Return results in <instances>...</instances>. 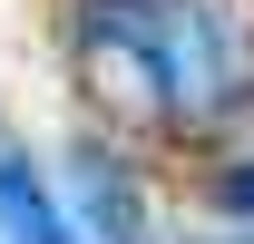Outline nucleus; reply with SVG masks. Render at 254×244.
I'll return each instance as SVG.
<instances>
[{
	"label": "nucleus",
	"mask_w": 254,
	"mask_h": 244,
	"mask_svg": "<svg viewBox=\"0 0 254 244\" xmlns=\"http://www.w3.org/2000/svg\"><path fill=\"white\" fill-rule=\"evenodd\" d=\"M78 68L127 118L195 127L245 98L254 20H245V0H88L78 10Z\"/></svg>",
	"instance_id": "f257e3e1"
},
{
	"label": "nucleus",
	"mask_w": 254,
	"mask_h": 244,
	"mask_svg": "<svg viewBox=\"0 0 254 244\" xmlns=\"http://www.w3.org/2000/svg\"><path fill=\"white\" fill-rule=\"evenodd\" d=\"M0 244H88L59 205H49V185L30 176V156L10 147V137H0Z\"/></svg>",
	"instance_id": "f03ea898"
},
{
	"label": "nucleus",
	"mask_w": 254,
	"mask_h": 244,
	"mask_svg": "<svg viewBox=\"0 0 254 244\" xmlns=\"http://www.w3.org/2000/svg\"><path fill=\"white\" fill-rule=\"evenodd\" d=\"M245 244H254V235H245Z\"/></svg>",
	"instance_id": "39448f33"
},
{
	"label": "nucleus",
	"mask_w": 254,
	"mask_h": 244,
	"mask_svg": "<svg viewBox=\"0 0 254 244\" xmlns=\"http://www.w3.org/2000/svg\"><path fill=\"white\" fill-rule=\"evenodd\" d=\"M215 205H235V215H254V166H225V176H215Z\"/></svg>",
	"instance_id": "20e7f679"
},
{
	"label": "nucleus",
	"mask_w": 254,
	"mask_h": 244,
	"mask_svg": "<svg viewBox=\"0 0 254 244\" xmlns=\"http://www.w3.org/2000/svg\"><path fill=\"white\" fill-rule=\"evenodd\" d=\"M78 205H88V225H78V235H98V244H147L137 195H127V176L108 166V156H78Z\"/></svg>",
	"instance_id": "7ed1b4c3"
}]
</instances>
